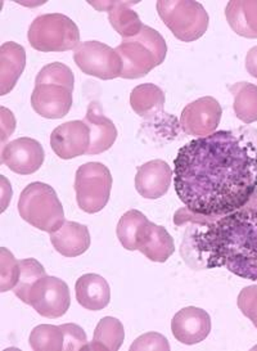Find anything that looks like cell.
Here are the masks:
<instances>
[{
	"mask_svg": "<svg viewBox=\"0 0 257 351\" xmlns=\"http://www.w3.org/2000/svg\"><path fill=\"white\" fill-rule=\"evenodd\" d=\"M157 12L175 38L182 42H195L208 29V13L198 1L161 0L157 1Z\"/></svg>",
	"mask_w": 257,
	"mask_h": 351,
	"instance_id": "cell-6",
	"label": "cell"
},
{
	"mask_svg": "<svg viewBox=\"0 0 257 351\" xmlns=\"http://www.w3.org/2000/svg\"><path fill=\"white\" fill-rule=\"evenodd\" d=\"M26 66V51L14 42L0 47V95H5L16 86Z\"/></svg>",
	"mask_w": 257,
	"mask_h": 351,
	"instance_id": "cell-21",
	"label": "cell"
},
{
	"mask_svg": "<svg viewBox=\"0 0 257 351\" xmlns=\"http://www.w3.org/2000/svg\"><path fill=\"white\" fill-rule=\"evenodd\" d=\"M64 332V350H86L88 337L80 326L77 324H62Z\"/></svg>",
	"mask_w": 257,
	"mask_h": 351,
	"instance_id": "cell-32",
	"label": "cell"
},
{
	"mask_svg": "<svg viewBox=\"0 0 257 351\" xmlns=\"http://www.w3.org/2000/svg\"><path fill=\"white\" fill-rule=\"evenodd\" d=\"M164 90L154 84L138 85L130 94V106L135 114L152 125H164L178 130L176 117L164 112Z\"/></svg>",
	"mask_w": 257,
	"mask_h": 351,
	"instance_id": "cell-11",
	"label": "cell"
},
{
	"mask_svg": "<svg viewBox=\"0 0 257 351\" xmlns=\"http://www.w3.org/2000/svg\"><path fill=\"white\" fill-rule=\"evenodd\" d=\"M73 60L82 73L101 80H112L123 73L120 54L101 42L80 43L75 49Z\"/></svg>",
	"mask_w": 257,
	"mask_h": 351,
	"instance_id": "cell-8",
	"label": "cell"
},
{
	"mask_svg": "<svg viewBox=\"0 0 257 351\" xmlns=\"http://www.w3.org/2000/svg\"><path fill=\"white\" fill-rule=\"evenodd\" d=\"M138 1H89V4L97 11L108 12V20L116 32L123 39H130L136 36L143 29L136 12L132 10Z\"/></svg>",
	"mask_w": 257,
	"mask_h": 351,
	"instance_id": "cell-18",
	"label": "cell"
},
{
	"mask_svg": "<svg viewBox=\"0 0 257 351\" xmlns=\"http://www.w3.org/2000/svg\"><path fill=\"white\" fill-rule=\"evenodd\" d=\"M145 219L147 217L144 215L143 213H140L138 210H129L120 219L116 233H117V238H119L120 243L127 251H135V234H136L138 228Z\"/></svg>",
	"mask_w": 257,
	"mask_h": 351,
	"instance_id": "cell-28",
	"label": "cell"
},
{
	"mask_svg": "<svg viewBox=\"0 0 257 351\" xmlns=\"http://www.w3.org/2000/svg\"><path fill=\"white\" fill-rule=\"evenodd\" d=\"M51 145L54 154L62 160H71L88 154L90 147V128L80 120L60 125L51 133Z\"/></svg>",
	"mask_w": 257,
	"mask_h": 351,
	"instance_id": "cell-13",
	"label": "cell"
},
{
	"mask_svg": "<svg viewBox=\"0 0 257 351\" xmlns=\"http://www.w3.org/2000/svg\"><path fill=\"white\" fill-rule=\"evenodd\" d=\"M225 17L236 35L247 39H257V1H229L225 8Z\"/></svg>",
	"mask_w": 257,
	"mask_h": 351,
	"instance_id": "cell-23",
	"label": "cell"
},
{
	"mask_svg": "<svg viewBox=\"0 0 257 351\" xmlns=\"http://www.w3.org/2000/svg\"><path fill=\"white\" fill-rule=\"evenodd\" d=\"M42 84H54V85H62L73 92L75 86V75L71 69L61 62H53L44 66L38 73L35 85H42Z\"/></svg>",
	"mask_w": 257,
	"mask_h": 351,
	"instance_id": "cell-29",
	"label": "cell"
},
{
	"mask_svg": "<svg viewBox=\"0 0 257 351\" xmlns=\"http://www.w3.org/2000/svg\"><path fill=\"white\" fill-rule=\"evenodd\" d=\"M27 305L45 318H61L70 309L71 295L67 283L57 277L40 278L31 289Z\"/></svg>",
	"mask_w": 257,
	"mask_h": 351,
	"instance_id": "cell-9",
	"label": "cell"
},
{
	"mask_svg": "<svg viewBox=\"0 0 257 351\" xmlns=\"http://www.w3.org/2000/svg\"><path fill=\"white\" fill-rule=\"evenodd\" d=\"M21 217L34 228L54 233L64 224V210L51 186L35 182L26 186L19 199Z\"/></svg>",
	"mask_w": 257,
	"mask_h": 351,
	"instance_id": "cell-4",
	"label": "cell"
},
{
	"mask_svg": "<svg viewBox=\"0 0 257 351\" xmlns=\"http://www.w3.org/2000/svg\"><path fill=\"white\" fill-rule=\"evenodd\" d=\"M16 129V120L14 116L7 110L5 107H1V142H5V139L10 136Z\"/></svg>",
	"mask_w": 257,
	"mask_h": 351,
	"instance_id": "cell-34",
	"label": "cell"
},
{
	"mask_svg": "<svg viewBox=\"0 0 257 351\" xmlns=\"http://www.w3.org/2000/svg\"><path fill=\"white\" fill-rule=\"evenodd\" d=\"M136 250L151 261L164 263L175 252L174 239L164 227L151 223L147 217L135 234Z\"/></svg>",
	"mask_w": 257,
	"mask_h": 351,
	"instance_id": "cell-15",
	"label": "cell"
},
{
	"mask_svg": "<svg viewBox=\"0 0 257 351\" xmlns=\"http://www.w3.org/2000/svg\"><path fill=\"white\" fill-rule=\"evenodd\" d=\"M76 300L84 309L99 311L111 301V289L106 279L98 274H84L76 282Z\"/></svg>",
	"mask_w": 257,
	"mask_h": 351,
	"instance_id": "cell-22",
	"label": "cell"
},
{
	"mask_svg": "<svg viewBox=\"0 0 257 351\" xmlns=\"http://www.w3.org/2000/svg\"><path fill=\"white\" fill-rule=\"evenodd\" d=\"M223 108L212 97H204L188 104L180 116V128L185 134L204 138L215 133Z\"/></svg>",
	"mask_w": 257,
	"mask_h": 351,
	"instance_id": "cell-10",
	"label": "cell"
},
{
	"mask_svg": "<svg viewBox=\"0 0 257 351\" xmlns=\"http://www.w3.org/2000/svg\"><path fill=\"white\" fill-rule=\"evenodd\" d=\"M246 70L252 77L257 79V47L251 48L247 53Z\"/></svg>",
	"mask_w": 257,
	"mask_h": 351,
	"instance_id": "cell-35",
	"label": "cell"
},
{
	"mask_svg": "<svg viewBox=\"0 0 257 351\" xmlns=\"http://www.w3.org/2000/svg\"><path fill=\"white\" fill-rule=\"evenodd\" d=\"M123 61V79H140L164 62L167 45L162 35L144 25L142 32L130 39H123L116 48Z\"/></svg>",
	"mask_w": 257,
	"mask_h": 351,
	"instance_id": "cell-3",
	"label": "cell"
},
{
	"mask_svg": "<svg viewBox=\"0 0 257 351\" xmlns=\"http://www.w3.org/2000/svg\"><path fill=\"white\" fill-rule=\"evenodd\" d=\"M238 308L257 328V285L247 286L238 296Z\"/></svg>",
	"mask_w": 257,
	"mask_h": 351,
	"instance_id": "cell-31",
	"label": "cell"
},
{
	"mask_svg": "<svg viewBox=\"0 0 257 351\" xmlns=\"http://www.w3.org/2000/svg\"><path fill=\"white\" fill-rule=\"evenodd\" d=\"M72 90L54 84L35 85V89L31 94V106L34 111L41 117L57 120L62 119L71 110Z\"/></svg>",
	"mask_w": 257,
	"mask_h": 351,
	"instance_id": "cell-14",
	"label": "cell"
},
{
	"mask_svg": "<svg viewBox=\"0 0 257 351\" xmlns=\"http://www.w3.org/2000/svg\"><path fill=\"white\" fill-rule=\"evenodd\" d=\"M29 342L35 351L64 350V332L62 326L40 324L31 330Z\"/></svg>",
	"mask_w": 257,
	"mask_h": 351,
	"instance_id": "cell-26",
	"label": "cell"
},
{
	"mask_svg": "<svg viewBox=\"0 0 257 351\" xmlns=\"http://www.w3.org/2000/svg\"><path fill=\"white\" fill-rule=\"evenodd\" d=\"M20 278L19 283L14 287V295L22 301L27 302V298L30 293L32 286L40 278H44L47 276L45 269L41 265L40 263L35 258H25L20 261Z\"/></svg>",
	"mask_w": 257,
	"mask_h": 351,
	"instance_id": "cell-27",
	"label": "cell"
},
{
	"mask_svg": "<svg viewBox=\"0 0 257 351\" xmlns=\"http://www.w3.org/2000/svg\"><path fill=\"white\" fill-rule=\"evenodd\" d=\"M139 350H170V343L167 339L157 333V332H149L142 335L140 337H138L134 341L133 345L130 346V351Z\"/></svg>",
	"mask_w": 257,
	"mask_h": 351,
	"instance_id": "cell-33",
	"label": "cell"
},
{
	"mask_svg": "<svg viewBox=\"0 0 257 351\" xmlns=\"http://www.w3.org/2000/svg\"><path fill=\"white\" fill-rule=\"evenodd\" d=\"M125 330L123 323L112 317H106L97 324L94 337L86 350L117 351L123 345Z\"/></svg>",
	"mask_w": 257,
	"mask_h": 351,
	"instance_id": "cell-24",
	"label": "cell"
},
{
	"mask_svg": "<svg viewBox=\"0 0 257 351\" xmlns=\"http://www.w3.org/2000/svg\"><path fill=\"white\" fill-rule=\"evenodd\" d=\"M51 242L57 252L66 258H76L90 247V233L86 226L76 221H64L57 232L51 233Z\"/></svg>",
	"mask_w": 257,
	"mask_h": 351,
	"instance_id": "cell-19",
	"label": "cell"
},
{
	"mask_svg": "<svg viewBox=\"0 0 257 351\" xmlns=\"http://www.w3.org/2000/svg\"><path fill=\"white\" fill-rule=\"evenodd\" d=\"M45 152L42 145L32 138H19L3 147L1 162L21 176H30L44 164Z\"/></svg>",
	"mask_w": 257,
	"mask_h": 351,
	"instance_id": "cell-12",
	"label": "cell"
},
{
	"mask_svg": "<svg viewBox=\"0 0 257 351\" xmlns=\"http://www.w3.org/2000/svg\"><path fill=\"white\" fill-rule=\"evenodd\" d=\"M84 121L90 128V147L88 155H99L114 145L117 129L112 121L103 114L99 104L95 102L89 104Z\"/></svg>",
	"mask_w": 257,
	"mask_h": 351,
	"instance_id": "cell-20",
	"label": "cell"
},
{
	"mask_svg": "<svg viewBox=\"0 0 257 351\" xmlns=\"http://www.w3.org/2000/svg\"><path fill=\"white\" fill-rule=\"evenodd\" d=\"M20 261L7 248L0 250V291L14 289L20 278Z\"/></svg>",
	"mask_w": 257,
	"mask_h": 351,
	"instance_id": "cell-30",
	"label": "cell"
},
{
	"mask_svg": "<svg viewBox=\"0 0 257 351\" xmlns=\"http://www.w3.org/2000/svg\"><path fill=\"white\" fill-rule=\"evenodd\" d=\"M173 170L162 160H154L138 167L135 188L147 199H157L164 196L170 188Z\"/></svg>",
	"mask_w": 257,
	"mask_h": 351,
	"instance_id": "cell-17",
	"label": "cell"
},
{
	"mask_svg": "<svg viewBox=\"0 0 257 351\" xmlns=\"http://www.w3.org/2000/svg\"><path fill=\"white\" fill-rule=\"evenodd\" d=\"M175 191L195 215H226L257 192V147L246 136L220 130L195 138L175 157Z\"/></svg>",
	"mask_w": 257,
	"mask_h": 351,
	"instance_id": "cell-1",
	"label": "cell"
},
{
	"mask_svg": "<svg viewBox=\"0 0 257 351\" xmlns=\"http://www.w3.org/2000/svg\"><path fill=\"white\" fill-rule=\"evenodd\" d=\"M174 221L176 226L193 221L206 228L192 237L204 267H224L241 278L257 282V192L246 207L234 213L202 217L185 207L176 213Z\"/></svg>",
	"mask_w": 257,
	"mask_h": 351,
	"instance_id": "cell-2",
	"label": "cell"
},
{
	"mask_svg": "<svg viewBox=\"0 0 257 351\" xmlns=\"http://www.w3.org/2000/svg\"><path fill=\"white\" fill-rule=\"evenodd\" d=\"M112 176L107 166L101 162H88L80 166L75 176L76 201L82 211L95 214L110 201Z\"/></svg>",
	"mask_w": 257,
	"mask_h": 351,
	"instance_id": "cell-7",
	"label": "cell"
},
{
	"mask_svg": "<svg viewBox=\"0 0 257 351\" xmlns=\"http://www.w3.org/2000/svg\"><path fill=\"white\" fill-rule=\"evenodd\" d=\"M175 339L184 345H195L207 339L211 332V318L206 310L188 306L178 311L171 320Z\"/></svg>",
	"mask_w": 257,
	"mask_h": 351,
	"instance_id": "cell-16",
	"label": "cell"
},
{
	"mask_svg": "<svg viewBox=\"0 0 257 351\" xmlns=\"http://www.w3.org/2000/svg\"><path fill=\"white\" fill-rule=\"evenodd\" d=\"M234 98L233 110L236 117L245 124L257 121V85L251 83H236L229 88Z\"/></svg>",
	"mask_w": 257,
	"mask_h": 351,
	"instance_id": "cell-25",
	"label": "cell"
},
{
	"mask_svg": "<svg viewBox=\"0 0 257 351\" xmlns=\"http://www.w3.org/2000/svg\"><path fill=\"white\" fill-rule=\"evenodd\" d=\"M27 39L39 52H67L80 44V32L70 17L48 13L36 17L29 27Z\"/></svg>",
	"mask_w": 257,
	"mask_h": 351,
	"instance_id": "cell-5",
	"label": "cell"
}]
</instances>
